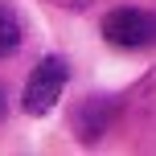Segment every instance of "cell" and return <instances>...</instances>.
<instances>
[{"instance_id": "obj_1", "label": "cell", "mask_w": 156, "mask_h": 156, "mask_svg": "<svg viewBox=\"0 0 156 156\" xmlns=\"http://www.w3.org/2000/svg\"><path fill=\"white\" fill-rule=\"evenodd\" d=\"M66 82H70V62L62 54H45L37 66L25 78V90H21V111L33 119L49 115L58 107V99L66 94Z\"/></svg>"}, {"instance_id": "obj_2", "label": "cell", "mask_w": 156, "mask_h": 156, "mask_svg": "<svg viewBox=\"0 0 156 156\" xmlns=\"http://www.w3.org/2000/svg\"><path fill=\"white\" fill-rule=\"evenodd\" d=\"M103 41L115 49H152L156 45V12L152 8H136V4H119L103 16Z\"/></svg>"}, {"instance_id": "obj_3", "label": "cell", "mask_w": 156, "mask_h": 156, "mask_svg": "<svg viewBox=\"0 0 156 156\" xmlns=\"http://www.w3.org/2000/svg\"><path fill=\"white\" fill-rule=\"evenodd\" d=\"M119 123H123V94H86L70 111V127L82 144L107 140Z\"/></svg>"}, {"instance_id": "obj_4", "label": "cell", "mask_w": 156, "mask_h": 156, "mask_svg": "<svg viewBox=\"0 0 156 156\" xmlns=\"http://www.w3.org/2000/svg\"><path fill=\"white\" fill-rule=\"evenodd\" d=\"M123 123L140 144L156 148V66L123 94Z\"/></svg>"}, {"instance_id": "obj_5", "label": "cell", "mask_w": 156, "mask_h": 156, "mask_svg": "<svg viewBox=\"0 0 156 156\" xmlns=\"http://www.w3.org/2000/svg\"><path fill=\"white\" fill-rule=\"evenodd\" d=\"M21 45H25V16L8 0H0V62H8Z\"/></svg>"}, {"instance_id": "obj_6", "label": "cell", "mask_w": 156, "mask_h": 156, "mask_svg": "<svg viewBox=\"0 0 156 156\" xmlns=\"http://www.w3.org/2000/svg\"><path fill=\"white\" fill-rule=\"evenodd\" d=\"M45 4L62 8V12H86V8H90V4H99V0H45Z\"/></svg>"}, {"instance_id": "obj_7", "label": "cell", "mask_w": 156, "mask_h": 156, "mask_svg": "<svg viewBox=\"0 0 156 156\" xmlns=\"http://www.w3.org/2000/svg\"><path fill=\"white\" fill-rule=\"evenodd\" d=\"M8 115V94H4V86H0V119Z\"/></svg>"}]
</instances>
